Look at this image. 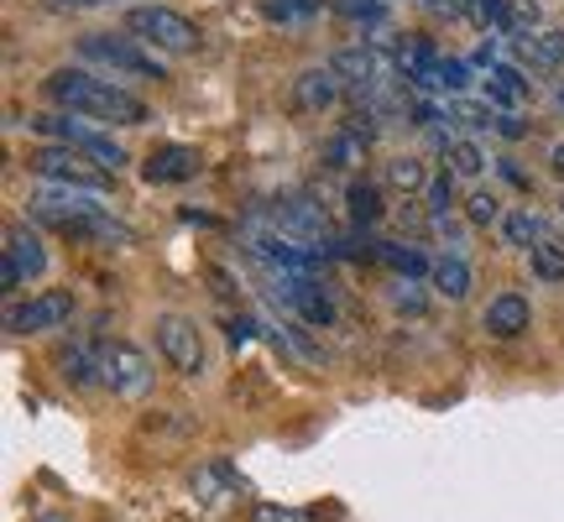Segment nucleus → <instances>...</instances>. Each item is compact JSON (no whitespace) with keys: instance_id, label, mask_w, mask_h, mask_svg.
<instances>
[{"instance_id":"1","label":"nucleus","mask_w":564,"mask_h":522,"mask_svg":"<svg viewBox=\"0 0 564 522\" xmlns=\"http://www.w3.org/2000/svg\"><path fill=\"white\" fill-rule=\"evenodd\" d=\"M42 95L53 105H63V116H79V121H105V126H147L152 121V105L121 89L116 79H100L89 68H53L42 79Z\"/></svg>"},{"instance_id":"2","label":"nucleus","mask_w":564,"mask_h":522,"mask_svg":"<svg viewBox=\"0 0 564 522\" xmlns=\"http://www.w3.org/2000/svg\"><path fill=\"white\" fill-rule=\"evenodd\" d=\"M126 32L141 42V47H158V53H199V26L173 11V6H131L126 11Z\"/></svg>"},{"instance_id":"3","label":"nucleus","mask_w":564,"mask_h":522,"mask_svg":"<svg viewBox=\"0 0 564 522\" xmlns=\"http://www.w3.org/2000/svg\"><path fill=\"white\" fill-rule=\"evenodd\" d=\"M26 215L42 225H58V230H79L84 220H100V215H110L105 209L100 194H89V188H68V183H37L32 194H26Z\"/></svg>"},{"instance_id":"4","label":"nucleus","mask_w":564,"mask_h":522,"mask_svg":"<svg viewBox=\"0 0 564 522\" xmlns=\"http://www.w3.org/2000/svg\"><path fill=\"white\" fill-rule=\"evenodd\" d=\"M26 162H32V173H37L42 183H68V188H89V194H105L110 178H116V173L100 167L89 152H79V146H58V141L37 146Z\"/></svg>"},{"instance_id":"5","label":"nucleus","mask_w":564,"mask_h":522,"mask_svg":"<svg viewBox=\"0 0 564 522\" xmlns=\"http://www.w3.org/2000/svg\"><path fill=\"white\" fill-rule=\"evenodd\" d=\"M79 58L100 63L110 74H126V79H167V74H162V58H152L137 37H116V32H89V37H79Z\"/></svg>"},{"instance_id":"6","label":"nucleus","mask_w":564,"mask_h":522,"mask_svg":"<svg viewBox=\"0 0 564 522\" xmlns=\"http://www.w3.org/2000/svg\"><path fill=\"white\" fill-rule=\"evenodd\" d=\"M32 131L47 141H58V146H79V152H89V157L100 162V167H110V173H121L126 167V146L116 137H105V131H95V126H79L74 116H32Z\"/></svg>"},{"instance_id":"7","label":"nucleus","mask_w":564,"mask_h":522,"mask_svg":"<svg viewBox=\"0 0 564 522\" xmlns=\"http://www.w3.org/2000/svg\"><path fill=\"white\" fill-rule=\"evenodd\" d=\"M158 350H162V361L173 366L178 377H199L204 371V340H199V324L194 319H183V314H158Z\"/></svg>"},{"instance_id":"8","label":"nucleus","mask_w":564,"mask_h":522,"mask_svg":"<svg viewBox=\"0 0 564 522\" xmlns=\"http://www.w3.org/2000/svg\"><path fill=\"white\" fill-rule=\"evenodd\" d=\"M74 293H63V287H53V293H37V298L26 303H11L6 308V329L11 335H47V329H63V324L74 319Z\"/></svg>"},{"instance_id":"9","label":"nucleus","mask_w":564,"mask_h":522,"mask_svg":"<svg viewBox=\"0 0 564 522\" xmlns=\"http://www.w3.org/2000/svg\"><path fill=\"white\" fill-rule=\"evenodd\" d=\"M100 382L116 392V398H141L152 387V361L141 356L137 345L110 340L100 345Z\"/></svg>"},{"instance_id":"10","label":"nucleus","mask_w":564,"mask_h":522,"mask_svg":"<svg viewBox=\"0 0 564 522\" xmlns=\"http://www.w3.org/2000/svg\"><path fill=\"white\" fill-rule=\"evenodd\" d=\"M199 146H183V141H167V146H152L147 162H141V178L147 183H188L199 178Z\"/></svg>"},{"instance_id":"11","label":"nucleus","mask_w":564,"mask_h":522,"mask_svg":"<svg viewBox=\"0 0 564 522\" xmlns=\"http://www.w3.org/2000/svg\"><path fill=\"white\" fill-rule=\"evenodd\" d=\"M329 68L340 74V84H350L356 95H377V84H382L387 63L377 47H366V42H356V47H340L335 58H329Z\"/></svg>"},{"instance_id":"12","label":"nucleus","mask_w":564,"mask_h":522,"mask_svg":"<svg viewBox=\"0 0 564 522\" xmlns=\"http://www.w3.org/2000/svg\"><path fill=\"white\" fill-rule=\"evenodd\" d=\"M293 105L308 110V116H324V110H335L340 105V74L324 63V68H303L299 79H293Z\"/></svg>"},{"instance_id":"13","label":"nucleus","mask_w":564,"mask_h":522,"mask_svg":"<svg viewBox=\"0 0 564 522\" xmlns=\"http://www.w3.org/2000/svg\"><path fill=\"white\" fill-rule=\"evenodd\" d=\"M0 261L17 267L21 278L32 282V278L47 272V246H42V236L32 230V225H11V230H6V246H0Z\"/></svg>"},{"instance_id":"14","label":"nucleus","mask_w":564,"mask_h":522,"mask_svg":"<svg viewBox=\"0 0 564 522\" xmlns=\"http://www.w3.org/2000/svg\"><path fill=\"white\" fill-rule=\"evenodd\" d=\"M272 225H278L288 241H299V246H314V251H324V215L314 209L308 199H288L272 209Z\"/></svg>"},{"instance_id":"15","label":"nucleus","mask_w":564,"mask_h":522,"mask_svg":"<svg viewBox=\"0 0 564 522\" xmlns=\"http://www.w3.org/2000/svg\"><path fill=\"white\" fill-rule=\"evenodd\" d=\"M481 324H486V335H491V340H518L528 324H533V308H528L523 293H497V298L486 303Z\"/></svg>"},{"instance_id":"16","label":"nucleus","mask_w":564,"mask_h":522,"mask_svg":"<svg viewBox=\"0 0 564 522\" xmlns=\"http://www.w3.org/2000/svg\"><path fill=\"white\" fill-rule=\"evenodd\" d=\"M518 58H523V68H564V32L544 26V32L518 37Z\"/></svg>"},{"instance_id":"17","label":"nucleus","mask_w":564,"mask_h":522,"mask_svg":"<svg viewBox=\"0 0 564 522\" xmlns=\"http://www.w3.org/2000/svg\"><path fill=\"white\" fill-rule=\"evenodd\" d=\"M528 89H533V84L523 79V68H512V63H491V74H486V100L491 105L512 110V105L528 100Z\"/></svg>"},{"instance_id":"18","label":"nucleus","mask_w":564,"mask_h":522,"mask_svg":"<svg viewBox=\"0 0 564 522\" xmlns=\"http://www.w3.org/2000/svg\"><path fill=\"white\" fill-rule=\"evenodd\" d=\"M188 486H194V497H199V502H220V497H236L246 481L225 460H209V465H199V470H194V481H188Z\"/></svg>"},{"instance_id":"19","label":"nucleus","mask_w":564,"mask_h":522,"mask_svg":"<svg viewBox=\"0 0 564 522\" xmlns=\"http://www.w3.org/2000/svg\"><path fill=\"white\" fill-rule=\"evenodd\" d=\"M502 241L507 246H523V251H533V246H544L549 241V225L539 209H507V220H502Z\"/></svg>"},{"instance_id":"20","label":"nucleus","mask_w":564,"mask_h":522,"mask_svg":"<svg viewBox=\"0 0 564 522\" xmlns=\"http://www.w3.org/2000/svg\"><path fill=\"white\" fill-rule=\"evenodd\" d=\"M429 282H434V293L449 303L470 298V267H465V257H440L434 272H429Z\"/></svg>"},{"instance_id":"21","label":"nucleus","mask_w":564,"mask_h":522,"mask_svg":"<svg viewBox=\"0 0 564 522\" xmlns=\"http://www.w3.org/2000/svg\"><path fill=\"white\" fill-rule=\"evenodd\" d=\"M58 366H63V382H74V387L100 382V350H89V345H63Z\"/></svg>"},{"instance_id":"22","label":"nucleus","mask_w":564,"mask_h":522,"mask_svg":"<svg viewBox=\"0 0 564 522\" xmlns=\"http://www.w3.org/2000/svg\"><path fill=\"white\" fill-rule=\"evenodd\" d=\"M345 204H350V220H356V225H377L387 215L382 188H377L371 178H350V188H345Z\"/></svg>"},{"instance_id":"23","label":"nucleus","mask_w":564,"mask_h":522,"mask_svg":"<svg viewBox=\"0 0 564 522\" xmlns=\"http://www.w3.org/2000/svg\"><path fill=\"white\" fill-rule=\"evenodd\" d=\"M377 257L387 261V267H392V272H398V278H429V272H434V261L423 257L419 246H403V241H382L377 246Z\"/></svg>"},{"instance_id":"24","label":"nucleus","mask_w":564,"mask_h":522,"mask_svg":"<svg viewBox=\"0 0 564 522\" xmlns=\"http://www.w3.org/2000/svg\"><path fill=\"white\" fill-rule=\"evenodd\" d=\"M324 162L340 167V173H350V167H361L366 162V141L340 126V131H329V141H324Z\"/></svg>"},{"instance_id":"25","label":"nucleus","mask_w":564,"mask_h":522,"mask_svg":"<svg viewBox=\"0 0 564 522\" xmlns=\"http://www.w3.org/2000/svg\"><path fill=\"white\" fill-rule=\"evenodd\" d=\"M455 173L444 167V173H434L429 178V188H423V209H429V220H449V209H455V199H460V188H455Z\"/></svg>"},{"instance_id":"26","label":"nucleus","mask_w":564,"mask_h":522,"mask_svg":"<svg viewBox=\"0 0 564 522\" xmlns=\"http://www.w3.org/2000/svg\"><path fill=\"white\" fill-rule=\"evenodd\" d=\"M429 167H423V157H392L387 162V183L398 188V194H423L429 188Z\"/></svg>"},{"instance_id":"27","label":"nucleus","mask_w":564,"mask_h":522,"mask_svg":"<svg viewBox=\"0 0 564 522\" xmlns=\"http://www.w3.org/2000/svg\"><path fill=\"white\" fill-rule=\"evenodd\" d=\"M465 220L486 230V225H502L507 209H502V194L497 188H470V199H465Z\"/></svg>"},{"instance_id":"28","label":"nucleus","mask_w":564,"mask_h":522,"mask_svg":"<svg viewBox=\"0 0 564 522\" xmlns=\"http://www.w3.org/2000/svg\"><path fill=\"white\" fill-rule=\"evenodd\" d=\"M444 162H449L455 178H481L486 173V152L476 141H449V146H444Z\"/></svg>"},{"instance_id":"29","label":"nucleus","mask_w":564,"mask_h":522,"mask_svg":"<svg viewBox=\"0 0 564 522\" xmlns=\"http://www.w3.org/2000/svg\"><path fill=\"white\" fill-rule=\"evenodd\" d=\"M262 17L278 26H303L319 17V0H262Z\"/></svg>"},{"instance_id":"30","label":"nucleus","mask_w":564,"mask_h":522,"mask_svg":"<svg viewBox=\"0 0 564 522\" xmlns=\"http://www.w3.org/2000/svg\"><path fill=\"white\" fill-rule=\"evenodd\" d=\"M528 267H533L539 282H564V246L560 241L533 246V251H528Z\"/></svg>"},{"instance_id":"31","label":"nucleus","mask_w":564,"mask_h":522,"mask_svg":"<svg viewBox=\"0 0 564 522\" xmlns=\"http://www.w3.org/2000/svg\"><path fill=\"white\" fill-rule=\"evenodd\" d=\"M539 21H544V0H507V32H518V37L544 32Z\"/></svg>"},{"instance_id":"32","label":"nucleus","mask_w":564,"mask_h":522,"mask_svg":"<svg viewBox=\"0 0 564 522\" xmlns=\"http://www.w3.org/2000/svg\"><path fill=\"white\" fill-rule=\"evenodd\" d=\"M449 121L470 126V131H486V126H497V116L486 110V105H470V100H455L449 105Z\"/></svg>"},{"instance_id":"33","label":"nucleus","mask_w":564,"mask_h":522,"mask_svg":"<svg viewBox=\"0 0 564 522\" xmlns=\"http://www.w3.org/2000/svg\"><path fill=\"white\" fill-rule=\"evenodd\" d=\"M251 522H314L308 507H278V502H262L251 512Z\"/></svg>"},{"instance_id":"34","label":"nucleus","mask_w":564,"mask_h":522,"mask_svg":"<svg viewBox=\"0 0 564 522\" xmlns=\"http://www.w3.org/2000/svg\"><path fill=\"white\" fill-rule=\"evenodd\" d=\"M465 84H470V63H465V58H440V89L460 95Z\"/></svg>"},{"instance_id":"35","label":"nucleus","mask_w":564,"mask_h":522,"mask_svg":"<svg viewBox=\"0 0 564 522\" xmlns=\"http://www.w3.org/2000/svg\"><path fill=\"white\" fill-rule=\"evenodd\" d=\"M476 17L486 26H507V0H476Z\"/></svg>"},{"instance_id":"36","label":"nucleus","mask_w":564,"mask_h":522,"mask_svg":"<svg viewBox=\"0 0 564 522\" xmlns=\"http://www.w3.org/2000/svg\"><path fill=\"white\" fill-rule=\"evenodd\" d=\"M335 11H345V17H382V0H335Z\"/></svg>"},{"instance_id":"37","label":"nucleus","mask_w":564,"mask_h":522,"mask_svg":"<svg viewBox=\"0 0 564 522\" xmlns=\"http://www.w3.org/2000/svg\"><path fill=\"white\" fill-rule=\"evenodd\" d=\"M392 303H398L403 314H423V293H419V287H413V282H403V287L392 293Z\"/></svg>"},{"instance_id":"38","label":"nucleus","mask_w":564,"mask_h":522,"mask_svg":"<svg viewBox=\"0 0 564 522\" xmlns=\"http://www.w3.org/2000/svg\"><path fill=\"white\" fill-rule=\"evenodd\" d=\"M497 131H502L507 141H523V137H528V126L518 121V116H512V110H502V116H497Z\"/></svg>"},{"instance_id":"39","label":"nucleus","mask_w":564,"mask_h":522,"mask_svg":"<svg viewBox=\"0 0 564 522\" xmlns=\"http://www.w3.org/2000/svg\"><path fill=\"white\" fill-rule=\"evenodd\" d=\"M549 173H554V178H564V141H554V146H549Z\"/></svg>"},{"instance_id":"40","label":"nucleus","mask_w":564,"mask_h":522,"mask_svg":"<svg viewBox=\"0 0 564 522\" xmlns=\"http://www.w3.org/2000/svg\"><path fill=\"white\" fill-rule=\"evenodd\" d=\"M32 522H74L68 512H42V518H32Z\"/></svg>"},{"instance_id":"41","label":"nucleus","mask_w":564,"mask_h":522,"mask_svg":"<svg viewBox=\"0 0 564 522\" xmlns=\"http://www.w3.org/2000/svg\"><path fill=\"white\" fill-rule=\"evenodd\" d=\"M74 6H110V0H74Z\"/></svg>"},{"instance_id":"42","label":"nucleus","mask_w":564,"mask_h":522,"mask_svg":"<svg viewBox=\"0 0 564 522\" xmlns=\"http://www.w3.org/2000/svg\"><path fill=\"white\" fill-rule=\"evenodd\" d=\"M560 105H564V89H560Z\"/></svg>"},{"instance_id":"43","label":"nucleus","mask_w":564,"mask_h":522,"mask_svg":"<svg viewBox=\"0 0 564 522\" xmlns=\"http://www.w3.org/2000/svg\"><path fill=\"white\" fill-rule=\"evenodd\" d=\"M560 209H564V199H560Z\"/></svg>"}]
</instances>
